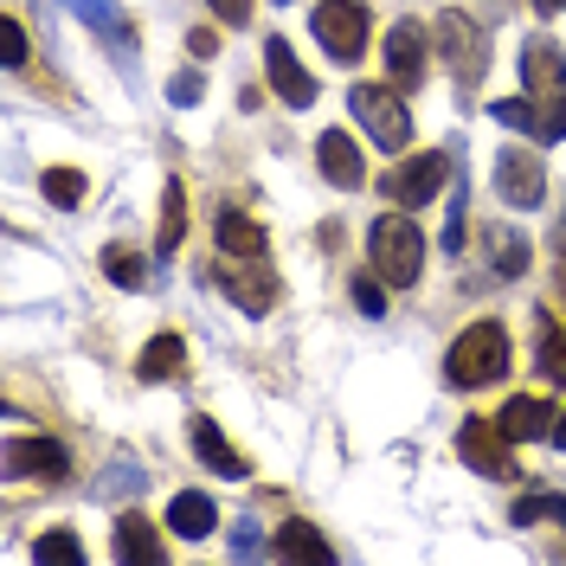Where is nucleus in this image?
<instances>
[{
	"label": "nucleus",
	"mask_w": 566,
	"mask_h": 566,
	"mask_svg": "<svg viewBox=\"0 0 566 566\" xmlns=\"http://www.w3.org/2000/svg\"><path fill=\"white\" fill-rule=\"evenodd\" d=\"M367 264H374V277L392 283V290H412L424 271V232L412 226V212H387V219H374V232H367Z\"/></svg>",
	"instance_id": "f257e3e1"
},
{
	"label": "nucleus",
	"mask_w": 566,
	"mask_h": 566,
	"mask_svg": "<svg viewBox=\"0 0 566 566\" xmlns=\"http://www.w3.org/2000/svg\"><path fill=\"white\" fill-rule=\"evenodd\" d=\"M502 374H509V328L502 322H470L444 354V380L451 387H490Z\"/></svg>",
	"instance_id": "f03ea898"
},
{
	"label": "nucleus",
	"mask_w": 566,
	"mask_h": 566,
	"mask_svg": "<svg viewBox=\"0 0 566 566\" xmlns=\"http://www.w3.org/2000/svg\"><path fill=\"white\" fill-rule=\"evenodd\" d=\"M431 39H438V59L451 65V77H458L463 91L470 84H483V71H490V33L470 20V13H438V27H431Z\"/></svg>",
	"instance_id": "7ed1b4c3"
},
{
	"label": "nucleus",
	"mask_w": 566,
	"mask_h": 566,
	"mask_svg": "<svg viewBox=\"0 0 566 566\" xmlns=\"http://www.w3.org/2000/svg\"><path fill=\"white\" fill-rule=\"evenodd\" d=\"M348 109H354V123L380 142L387 155H399V148L412 142V109H406V97H399L392 84H354Z\"/></svg>",
	"instance_id": "20e7f679"
},
{
	"label": "nucleus",
	"mask_w": 566,
	"mask_h": 566,
	"mask_svg": "<svg viewBox=\"0 0 566 566\" xmlns=\"http://www.w3.org/2000/svg\"><path fill=\"white\" fill-rule=\"evenodd\" d=\"M212 283H219V290H226V303H232V310H245V316H264V310L277 303V277H271V264H264V258H232V251H219Z\"/></svg>",
	"instance_id": "39448f33"
},
{
	"label": "nucleus",
	"mask_w": 566,
	"mask_h": 566,
	"mask_svg": "<svg viewBox=\"0 0 566 566\" xmlns=\"http://www.w3.org/2000/svg\"><path fill=\"white\" fill-rule=\"evenodd\" d=\"M310 27H316L322 52L342 59V65H354V59L367 52V33H374V20H367L360 0H322L316 13H310Z\"/></svg>",
	"instance_id": "423d86ee"
},
{
	"label": "nucleus",
	"mask_w": 566,
	"mask_h": 566,
	"mask_svg": "<svg viewBox=\"0 0 566 566\" xmlns=\"http://www.w3.org/2000/svg\"><path fill=\"white\" fill-rule=\"evenodd\" d=\"M490 116L502 123V129H522L528 142H560L566 136V91L560 97H534V91H522V97L490 104Z\"/></svg>",
	"instance_id": "0eeeda50"
},
{
	"label": "nucleus",
	"mask_w": 566,
	"mask_h": 566,
	"mask_svg": "<svg viewBox=\"0 0 566 566\" xmlns=\"http://www.w3.org/2000/svg\"><path fill=\"white\" fill-rule=\"evenodd\" d=\"M495 193L522 212L541 207V200H547V161H541L534 148H502V155H495Z\"/></svg>",
	"instance_id": "6e6552de"
},
{
	"label": "nucleus",
	"mask_w": 566,
	"mask_h": 566,
	"mask_svg": "<svg viewBox=\"0 0 566 566\" xmlns=\"http://www.w3.org/2000/svg\"><path fill=\"white\" fill-rule=\"evenodd\" d=\"M451 180V155L444 148H424V155H406L399 168H392V180H387V193H392V207H424L438 187Z\"/></svg>",
	"instance_id": "1a4fd4ad"
},
{
	"label": "nucleus",
	"mask_w": 566,
	"mask_h": 566,
	"mask_svg": "<svg viewBox=\"0 0 566 566\" xmlns=\"http://www.w3.org/2000/svg\"><path fill=\"white\" fill-rule=\"evenodd\" d=\"M509 444H515V438H509L495 419H463V431H458V451L470 458V470H483V476H495V483H502V476H515Z\"/></svg>",
	"instance_id": "9d476101"
},
{
	"label": "nucleus",
	"mask_w": 566,
	"mask_h": 566,
	"mask_svg": "<svg viewBox=\"0 0 566 566\" xmlns=\"http://www.w3.org/2000/svg\"><path fill=\"white\" fill-rule=\"evenodd\" d=\"M7 470L13 476H33V483H65L71 476V458L65 444H52V438H7Z\"/></svg>",
	"instance_id": "9b49d317"
},
{
	"label": "nucleus",
	"mask_w": 566,
	"mask_h": 566,
	"mask_svg": "<svg viewBox=\"0 0 566 566\" xmlns=\"http://www.w3.org/2000/svg\"><path fill=\"white\" fill-rule=\"evenodd\" d=\"M264 71H271V91H277L290 109L316 104V77L303 71V59L290 52V39H264Z\"/></svg>",
	"instance_id": "f8f14e48"
},
{
	"label": "nucleus",
	"mask_w": 566,
	"mask_h": 566,
	"mask_svg": "<svg viewBox=\"0 0 566 566\" xmlns=\"http://www.w3.org/2000/svg\"><path fill=\"white\" fill-rule=\"evenodd\" d=\"M424 27L419 20H399V27H387V71H392V84H406V91H419V77H424Z\"/></svg>",
	"instance_id": "ddd939ff"
},
{
	"label": "nucleus",
	"mask_w": 566,
	"mask_h": 566,
	"mask_svg": "<svg viewBox=\"0 0 566 566\" xmlns=\"http://www.w3.org/2000/svg\"><path fill=\"white\" fill-rule=\"evenodd\" d=\"M316 161H322V180H328V187H360V180H367V161H360V148H354L348 129H322Z\"/></svg>",
	"instance_id": "4468645a"
},
{
	"label": "nucleus",
	"mask_w": 566,
	"mask_h": 566,
	"mask_svg": "<svg viewBox=\"0 0 566 566\" xmlns=\"http://www.w3.org/2000/svg\"><path fill=\"white\" fill-rule=\"evenodd\" d=\"M522 84H528L534 97H560L566 91V52L554 39H528V52H522Z\"/></svg>",
	"instance_id": "2eb2a0df"
},
{
	"label": "nucleus",
	"mask_w": 566,
	"mask_h": 566,
	"mask_svg": "<svg viewBox=\"0 0 566 566\" xmlns=\"http://www.w3.org/2000/svg\"><path fill=\"white\" fill-rule=\"evenodd\" d=\"M116 560L161 566V534H155V522H148V515H123V522H116Z\"/></svg>",
	"instance_id": "dca6fc26"
},
{
	"label": "nucleus",
	"mask_w": 566,
	"mask_h": 566,
	"mask_svg": "<svg viewBox=\"0 0 566 566\" xmlns=\"http://www.w3.org/2000/svg\"><path fill=\"white\" fill-rule=\"evenodd\" d=\"M193 451H200V463L219 470V476H251V463L226 444V431H219L212 419H193Z\"/></svg>",
	"instance_id": "f3484780"
},
{
	"label": "nucleus",
	"mask_w": 566,
	"mask_h": 566,
	"mask_svg": "<svg viewBox=\"0 0 566 566\" xmlns=\"http://www.w3.org/2000/svg\"><path fill=\"white\" fill-rule=\"evenodd\" d=\"M168 528H175V534H187V541H200V534H212V528H219V509H212V495H200V490H180L175 502H168Z\"/></svg>",
	"instance_id": "a211bd4d"
},
{
	"label": "nucleus",
	"mask_w": 566,
	"mask_h": 566,
	"mask_svg": "<svg viewBox=\"0 0 566 566\" xmlns=\"http://www.w3.org/2000/svg\"><path fill=\"white\" fill-rule=\"evenodd\" d=\"M219 251H232V258H264V226L251 219V212H239V207H226L219 212Z\"/></svg>",
	"instance_id": "6ab92c4d"
},
{
	"label": "nucleus",
	"mask_w": 566,
	"mask_h": 566,
	"mask_svg": "<svg viewBox=\"0 0 566 566\" xmlns=\"http://www.w3.org/2000/svg\"><path fill=\"white\" fill-rule=\"evenodd\" d=\"M180 367H187V342H180V335H155V342L142 348V360H136V374L148 380V387H161V380H175Z\"/></svg>",
	"instance_id": "aec40b11"
},
{
	"label": "nucleus",
	"mask_w": 566,
	"mask_h": 566,
	"mask_svg": "<svg viewBox=\"0 0 566 566\" xmlns=\"http://www.w3.org/2000/svg\"><path fill=\"white\" fill-rule=\"evenodd\" d=\"M495 424H502L515 444H528V438H547V431H554V412H547L541 399H509V406L495 412Z\"/></svg>",
	"instance_id": "412c9836"
},
{
	"label": "nucleus",
	"mask_w": 566,
	"mask_h": 566,
	"mask_svg": "<svg viewBox=\"0 0 566 566\" xmlns=\"http://www.w3.org/2000/svg\"><path fill=\"white\" fill-rule=\"evenodd\" d=\"M277 560H316V566H328V560H335V547H328L310 522H283V528H277Z\"/></svg>",
	"instance_id": "4be33fe9"
},
{
	"label": "nucleus",
	"mask_w": 566,
	"mask_h": 566,
	"mask_svg": "<svg viewBox=\"0 0 566 566\" xmlns=\"http://www.w3.org/2000/svg\"><path fill=\"white\" fill-rule=\"evenodd\" d=\"M483 245H490L495 277H522V271H528V239H522V232H509V226H490V232H483Z\"/></svg>",
	"instance_id": "5701e85b"
},
{
	"label": "nucleus",
	"mask_w": 566,
	"mask_h": 566,
	"mask_svg": "<svg viewBox=\"0 0 566 566\" xmlns=\"http://www.w3.org/2000/svg\"><path fill=\"white\" fill-rule=\"evenodd\" d=\"M180 239H187V193H180V180H168V187H161V232H155V251L168 258V251H180Z\"/></svg>",
	"instance_id": "b1692460"
},
{
	"label": "nucleus",
	"mask_w": 566,
	"mask_h": 566,
	"mask_svg": "<svg viewBox=\"0 0 566 566\" xmlns=\"http://www.w3.org/2000/svg\"><path fill=\"white\" fill-rule=\"evenodd\" d=\"M65 7L77 13V20H84V27H97V33H109L116 45H123V52L136 45V33H129V20H123V13H116L109 0H65Z\"/></svg>",
	"instance_id": "393cba45"
},
{
	"label": "nucleus",
	"mask_w": 566,
	"mask_h": 566,
	"mask_svg": "<svg viewBox=\"0 0 566 566\" xmlns=\"http://www.w3.org/2000/svg\"><path fill=\"white\" fill-rule=\"evenodd\" d=\"M104 277L116 283V290H142V283H148V258L129 251V245H109L104 251Z\"/></svg>",
	"instance_id": "a878e982"
},
{
	"label": "nucleus",
	"mask_w": 566,
	"mask_h": 566,
	"mask_svg": "<svg viewBox=\"0 0 566 566\" xmlns=\"http://www.w3.org/2000/svg\"><path fill=\"white\" fill-rule=\"evenodd\" d=\"M33 560H84V541H77V534H65V528H52V534H39L33 541Z\"/></svg>",
	"instance_id": "bb28decb"
},
{
	"label": "nucleus",
	"mask_w": 566,
	"mask_h": 566,
	"mask_svg": "<svg viewBox=\"0 0 566 566\" xmlns=\"http://www.w3.org/2000/svg\"><path fill=\"white\" fill-rule=\"evenodd\" d=\"M45 200L52 207H77L84 200V175L77 168H45Z\"/></svg>",
	"instance_id": "cd10ccee"
},
{
	"label": "nucleus",
	"mask_w": 566,
	"mask_h": 566,
	"mask_svg": "<svg viewBox=\"0 0 566 566\" xmlns=\"http://www.w3.org/2000/svg\"><path fill=\"white\" fill-rule=\"evenodd\" d=\"M515 522L534 528V522H566V495H528V502H515Z\"/></svg>",
	"instance_id": "c85d7f7f"
},
{
	"label": "nucleus",
	"mask_w": 566,
	"mask_h": 566,
	"mask_svg": "<svg viewBox=\"0 0 566 566\" xmlns=\"http://www.w3.org/2000/svg\"><path fill=\"white\" fill-rule=\"evenodd\" d=\"M541 374H547V380H560V387H566V322H560V328H547V335H541Z\"/></svg>",
	"instance_id": "c756f323"
},
{
	"label": "nucleus",
	"mask_w": 566,
	"mask_h": 566,
	"mask_svg": "<svg viewBox=\"0 0 566 566\" xmlns=\"http://www.w3.org/2000/svg\"><path fill=\"white\" fill-rule=\"evenodd\" d=\"M0 33H7V65L20 71L27 59H33V39H27V27H20L13 13H0Z\"/></svg>",
	"instance_id": "7c9ffc66"
},
{
	"label": "nucleus",
	"mask_w": 566,
	"mask_h": 566,
	"mask_svg": "<svg viewBox=\"0 0 566 566\" xmlns=\"http://www.w3.org/2000/svg\"><path fill=\"white\" fill-rule=\"evenodd\" d=\"M354 303H360V316H387V290H380V277H354Z\"/></svg>",
	"instance_id": "2f4dec72"
},
{
	"label": "nucleus",
	"mask_w": 566,
	"mask_h": 566,
	"mask_svg": "<svg viewBox=\"0 0 566 566\" xmlns=\"http://www.w3.org/2000/svg\"><path fill=\"white\" fill-rule=\"evenodd\" d=\"M168 97H175V104H193V97H200V71H180V77H168Z\"/></svg>",
	"instance_id": "473e14b6"
},
{
	"label": "nucleus",
	"mask_w": 566,
	"mask_h": 566,
	"mask_svg": "<svg viewBox=\"0 0 566 566\" xmlns=\"http://www.w3.org/2000/svg\"><path fill=\"white\" fill-rule=\"evenodd\" d=\"M207 7L226 20V27H245V20H251V0H207Z\"/></svg>",
	"instance_id": "72a5a7b5"
},
{
	"label": "nucleus",
	"mask_w": 566,
	"mask_h": 566,
	"mask_svg": "<svg viewBox=\"0 0 566 566\" xmlns=\"http://www.w3.org/2000/svg\"><path fill=\"white\" fill-rule=\"evenodd\" d=\"M187 52H193V59H212V52H219V33H212V27H193V33H187Z\"/></svg>",
	"instance_id": "f704fd0d"
},
{
	"label": "nucleus",
	"mask_w": 566,
	"mask_h": 566,
	"mask_svg": "<svg viewBox=\"0 0 566 566\" xmlns=\"http://www.w3.org/2000/svg\"><path fill=\"white\" fill-rule=\"evenodd\" d=\"M547 438H554V444L566 451V412H554V431H547Z\"/></svg>",
	"instance_id": "c9c22d12"
},
{
	"label": "nucleus",
	"mask_w": 566,
	"mask_h": 566,
	"mask_svg": "<svg viewBox=\"0 0 566 566\" xmlns=\"http://www.w3.org/2000/svg\"><path fill=\"white\" fill-rule=\"evenodd\" d=\"M534 13H566V0H534Z\"/></svg>",
	"instance_id": "e433bc0d"
},
{
	"label": "nucleus",
	"mask_w": 566,
	"mask_h": 566,
	"mask_svg": "<svg viewBox=\"0 0 566 566\" xmlns=\"http://www.w3.org/2000/svg\"><path fill=\"white\" fill-rule=\"evenodd\" d=\"M560 296H566V258H560Z\"/></svg>",
	"instance_id": "4c0bfd02"
}]
</instances>
